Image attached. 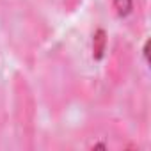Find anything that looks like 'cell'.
I'll return each instance as SVG.
<instances>
[{
  "mask_svg": "<svg viewBox=\"0 0 151 151\" xmlns=\"http://www.w3.org/2000/svg\"><path fill=\"white\" fill-rule=\"evenodd\" d=\"M0 32L18 62L32 69L53 29L36 0H0Z\"/></svg>",
  "mask_w": 151,
  "mask_h": 151,
  "instance_id": "6da1fadb",
  "label": "cell"
},
{
  "mask_svg": "<svg viewBox=\"0 0 151 151\" xmlns=\"http://www.w3.org/2000/svg\"><path fill=\"white\" fill-rule=\"evenodd\" d=\"M36 66L39 94L50 116H62L84 96V78L71 53L62 45H55L45 55H39Z\"/></svg>",
  "mask_w": 151,
  "mask_h": 151,
  "instance_id": "7a4b0ae2",
  "label": "cell"
},
{
  "mask_svg": "<svg viewBox=\"0 0 151 151\" xmlns=\"http://www.w3.org/2000/svg\"><path fill=\"white\" fill-rule=\"evenodd\" d=\"M9 123L16 147L32 151L37 147V96L32 84L16 69L11 77V94L7 98Z\"/></svg>",
  "mask_w": 151,
  "mask_h": 151,
  "instance_id": "3957f363",
  "label": "cell"
},
{
  "mask_svg": "<svg viewBox=\"0 0 151 151\" xmlns=\"http://www.w3.org/2000/svg\"><path fill=\"white\" fill-rule=\"evenodd\" d=\"M73 147H80V149H103V151H126V149H140L142 144L139 139L128 130V126L103 112H96L89 116L73 135Z\"/></svg>",
  "mask_w": 151,
  "mask_h": 151,
  "instance_id": "277c9868",
  "label": "cell"
},
{
  "mask_svg": "<svg viewBox=\"0 0 151 151\" xmlns=\"http://www.w3.org/2000/svg\"><path fill=\"white\" fill-rule=\"evenodd\" d=\"M139 60V52L126 34H116L110 37L103 62V96H114L116 91L128 86L133 69Z\"/></svg>",
  "mask_w": 151,
  "mask_h": 151,
  "instance_id": "5b68a950",
  "label": "cell"
},
{
  "mask_svg": "<svg viewBox=\"0 0 151 151\" xmlns=\"http://www.w3.org/2000/svg\"><path fill=\"white\" fill-rule=\"evenodd\" d=\"M112 20L124 34L140 39L147 27V0H107Z\"/></svg>",
  "mask_w": 151,
  "mask_h": 151,
  "instance_id": "8992f818",
  "label": "cell"
},
{
  "mask_svg": "<svg viewBox=\"0 0 151 151\" xmlns=\"http://www.w3.org/2000/svg\"><path fill=\"white\" fill-rule=\"evenodd\" d=\"M9 124V107H7V94L0 89V139L4 137V130Z\"/></svg>",
  "mask_w": 151,
  "mask_h": 151,
  "instance_id": "52a82bcc",
  "label": "cell"
}]
</instances>
